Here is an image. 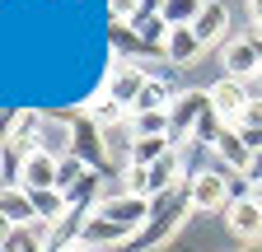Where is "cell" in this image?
Masks as SVG:
<instances>
[{
    "label": "cell",
    "instance_id": "obj_2",
    "mask_svg": "<svg viewBox=\"0 0 262 252\" xmlns=\"http://www.w3.org/2000/svg\"><path fill=\"white\" fill-rule=\"evenodd\" d=\"M192 206V196H187V182L178 187V192H169V196H159V201H150V219H145V229L131 238L126 247L131 252H150V247H159L164 238H169L178 224H183V210Z\"/></svg>",
    "mask_w": 262,
    "mask_h": 252
},
{
    "label": "cell",
    "instance_id": "obj_28",
    "mask_svg": "<svg viewBox=\"0 0 262 252\" xmlns=\"http://www.w3.org/2000/svg\"><path fill=\"white\" fill-rule=\"evenodd\" d=\"M14 121H19V112H0V149H5V140H10V131H14Z\"/></svg>",
    "mask_w": 262,
    "mask_h": 252
},
{
    "label": "cell",
    "instance_id": "obj_3",
    "mask_svg": "<svg viewBox=\"0 0 262 252\" xmlns=\"http://www.w3.org/2000/svg\"><path fill=\"white\" fill-rule=\"evenodd\" d=\"M248 89H244V80H215L211 84V108H215V121L220 126H239L244 121V112H248Z\"/></svg>",
    "mask_w": 262,
    "mask_h": 252
},
{
    "label": "cell",
    "instance_id": "obj_26",
    "mask_svg": "<svg viewBox=\"0 0 262 252\" xmlns=\"http://www.w3.org/2000/svg\"><path fill=\"white\" fill-rule=\"evenodd\" d=\"M239 126H262V98H253L248 103V112H244V121ZM239 126H234V131H239Z\"/></svg>",
    "mask_w": 262,
    "mask_h": 252
},
{
    "label": "cell",
    "instance_id": "obj_14",
    "mask_svg": "<svg viewBox=\"0 0 262 252\" xmlns=\"http://www.w3.org/2000/svg\"><path fill=\"white\" fill-rule=\"evenodd\" d=\"M173 98H178L173 80H169V75H150V80H145V89H141V98L131 103V112H169V108H173Z\"/></svg>",
    "mask_w": 262,
    "mask_h": 252
},
{
    "label": "cell",
    "instance_id": "obj_8",
    "mask_svg": "<svg viewBox=\"0 0 262 252\" xmlns=\"http://www.w3.org/2000/svg\"><path fill=\"white\" fill-rule=\"evenodd\" d=\"M75 238H80L84 247L98 252V247H113V243H131V238H136V229H126V224H117V219H108V215H98V210H94L84 224H80Z\"/></svg>",
    "mask_w": 262,
    "mask_h": 252
},
{
    "label": "cell",
    "instance_id": "obj_34",
    "mask_svg": "<svg viewBox=\"0 0 262 252\" xmlns=\"http://www.w3.org/2000/svg\"><path fill=\"white\" fill-rule=\"evenodd\" d=\"M253 201H257V206H262V182H257V187H253Z\"/></svg>",
    "mask_w": 262,
    "mask_h": 252
},
{
    "label": "cell",
    "instance_id": "obj_33",
    "mask_svg": "<svg viewBox=\"0 0 262 252\" xmlns=\"http://www.w3.org/2000/svg\"><path fill=\"white\" fill-rule=\"evenodd\" d=\"M248 42H253V47L262 52V23H253V33H248Z\"/></svg>",
    "mask_w": 262,
    "mask_h": 252
},
{
    "label": "cell",
    "instance_id": "obj_10",
    "mask_svg": "<svg viewBox=\"0 0 262 252\" xmlns=\"http://www.w3.org/2000/svg\"><path fill=\"white\" fill-rule=\"evenodd\" d=\"M220 61H225V75H229V80H253V75H262V52H257L248 38L225 42Z\"/></svg>",
    "mask_w": 262,
    "mask_h": 252
},
{
    "label": "cell",
    "instance_id": "obj_6",
    "mask_svg": "<svg viewBox=\"0 0 262 252\" xmlns=\"http://www.w3.org/2000/svg\"><path fill=\"white\" fill-rule=\"evenodd\" d=\"M178 187H183V154L173 149V154H164L159 164L145 168V187H141V196H145V201H159V196L178 192Z\"/></svg>",
    "mask_w": 262,
    "mask_h": 252
},
{
    "label": "cell",
    "instance_id": "obj_21",
    "mask_svg": "<svg viewBox=\"0 0 262 252\" xmlns=\"http://www.w3.org/2000/svg\"><path fill=\"white\" fill-rule=\"evenodd\" d=\"M136 136H169V112H131Z\"/></svg>",
    "mask_w": 262,
    "mask_h": 252
},
{
    "label": "cell",
    "instance_id": "obj_30",
    "mask_svg": "<svg viewBox=\"0 0 262 252\" xmlns=\"http://www.w3.org/2000/svg\"><path fill=\"white\" fill-rule=\"evenodd\" d=\"M14 234H19V229L10 224V219H5V215H0V247H5V243H14Z\"/></svg>",
    "mask_w": 262,
    "mask_h": 252
},
{
    "label": "cell",
    "instance_id": "obj_5",
    "mask_svg": "<svg viewBox=\"0 0 262 252\" xmlns=\"http://www.w3.org/2000/svg\"><path fill=\"white\" fill-rule=\"evenodd\" d=\"M56 173H61V159L47 149H33L28 159L19 164V187L24 192H56Z\"/></svg>",
    "mask_w": 262,
    "mask_h": 252
},
{
    "label": "cell",
    "instance_id": "obj_35",
    "mask_svg": "<svg viewBox=\"0 0 262 252\" xmlns=\"http://www.w3.org/2000/svg\"><path fill=\"white\" fill-rule=\"evenodd\" d=\"M257 80H262V75H257Z\"/></svg>",
    "mask_w": 262,
    "mask_h": 252
},
{
    "label": "cell",
    "instance_id": "obj_23",
    "mask_svg": "<svg viewBox=\"0 0 262 252\" xmlns=\"http://www.w3.org/2000/svg\"><path fill=\"white\" fill-rule=\"evenodd\" d=\"M225 187H229V206L253 196V182H248V173H225Z\"/></svg>",
    "mask_w": 262,
    "mask_h": 252
},
{
    "label": "cell",
    "instance_id": "obj_4",
    "mask_svg": "<svg viewBox=\"0 0 262 252\" xmlns=\"http://www.w3.org/2000/svg\"><path fill=\"white\" fill-rule=\"evenodd\" d=\"M145 80H150V70L141 66V61H117L113 75H108V84H103V93L131 112V103H136V98H141V89H145Z\"/></svg>",
    "mask_w": 262,
    "mask_h": 252
},
{
    "label": "cell",
    "instance_id": "obj_13",
    "mask_svg": "<svg viewBox=\"0 0 262 252\" xmlns=\"http://www.w3.org/2000/svg\"><path fill=\"white\" fill-rule=\"evenodd\" d=\"M0 215H5L14 229H33V224H38V210H33V196L24 192L19 182H14V187H0Z\"/></svg>",
    "mask_w": 262,
    "mask_h": 252
},
{
    "label": "cell",
    "instance_id": "obj_25",
    "mask_svg": "<svg viewBox=\"0 0 262 252\" xmlns=\"http://www.w3.org/2000/svg\"><path fill=\"white\" fill-rule=\"evenodd\" d=\"M239 136H244V145H248L253 154L262 149V126H239Z\"/></svg>",
    "mask_w": 262,
    "mask_h": 252
},
{
    "label": "cell",
    "instance_id": "obj_7",
    "mask_svg": "<svg viewBox=\"0 0 262 252\" xmlns=\"http://www.w3.org/2000/svg\"><path fill=\"white\" fill-rule=\"evenodd\" d=\"M187 196H192V210H225V206H229L225 173H220V168H211V173H192V178H187Z\"/></svg>",
    "mask_w": 262,
    "mask_h": 252
},
{
    "label": "cell",
    "instance_id": "obj_15",
    "mask_svg": "<svg viewBox=\"0 0 262 252\" xmlns=\"http://www.w3.org/2000/svg\"><path fill=\"white\" fill-rule=\"evenodd\" d=\"M98 126H103V149H108V164H117V168L126 173V168H131V154H136V131H131V126L122 131L117 121H98Z\"/></svg>",
    "mask_w": 262,
    "mask_h": 252
},
{
    "label": "cell",
    "instance_id": "obj_11",
    "mask_svg": "<svg viewBox=\"0 0 262 252\" xmlns=\"http://www.w3.org/2000/svg\"><path fill=\"white\" fill-rule=\"evenodd\" d=\"M225 224H229V234H234L239 243H257V238H262V206H257L253 196L225 206Z\"/></svg>",
    "mask_w": 262,
    "mask_h": 252
},
{
    "label": "cell",
    "instance_id": "obj_27",
    "mask_svg": "<svg viewBox=\"0 0 262 252\" xmlns=\"http://www.w3.org/2000/svg\"><path fill=\"white\" fill-rule=\"evenodd\" d=\"M19 252H52V247H47L38 234H33V229H24V247H19Z\"/></svg>",
    "mask_w": 262,
    "mask_h": 252
},
{
    "label": "cell",
    "instance_id": "obj_31",
    "mask_svg": "<svg viewBox=\"0 0 262 252\" xmlns=\"http://www.w3.org/2000/svg\"><path fill=\"white\" fill-rule=\"evenodd\" d=\"M56 252H94V247H84V243H80V238H71V243H61V247H56Z\"/></svg>",
    "mask_w": 262,
    "mask_h": 252
},
{
    "label": "cell",
    "instance_id": "obj_18",
    "mask_svg": "<svg viewBox=\"0 0 262 252\" xmlns=\"http://www.w3.org/2000/svg\"><path fill=\"white\" fill-rule=\"evenodd\" d=\"M178 145L169 140V136H136V154H131V164H141V168H150V164H159L164 154H173Z\"/></svg>",
    "mask_w": 262,
    "mask_h": 252
},
{
    "label": "cell",
    "instance_id": "obj_19",
    "mask_svg": "<svg viewBox=\"0 0 262 252\" xmlns=\"http://www.w3.org/2000/svg\"><path fill=\"white\" fill-rule=\"evenodd\" d=\"M202 5H206V0H164V23H169V28H192L196 23V14H202Z\"/></svg>",
    "mask_w": 262,
    "mask_h": 252
},
{
    "label": "cell",
    "instance_id": "obj_24",
    "mask_svg": "<svg viewBox=\"0 0 262 252\" xmlns=\"http://www.w3.org/2000/svg\"><path fill=\"white\" fill-rule=\"evenodd\" d=\"M136 10H141V0H108L113 23H131V19H136Z\"/></svg>",
    "mask_w": 262,
    "mask_h": 252
},
{
    "label": "cell",
    "instance_id": "obj_20",
    "mask_svg": "<svg viewBox=\"0 0 262 252\" xmlns=\"http://www.w3.org/2000/svg\"><path fill=\"white\" fill-rule=\"evenodd\" d=\"M89 173H94V168L80 159V154H66V159H61V173H56V192H71V187H80Z\"/></svg>",
    "mask_w": 262,
    "mask_h": 252
},
{
    "label": "cell",
    "instance_id": "obj_17",
    "mask_svg": "<svg viewBox=\"0 0 262 252\" xmlns=\"http://www.w3.org/2000/svg\"><path fill=\"white\" fill-rule=\"evenodd\" d=\"M164 56H169V66H192L196 56H202V42H196L192 28H169V42H164Z\"/></svg>",
    "mask_w": 262,
    "mask_h": 252
},
{
    "label": "cell",
    "instance_id": "obj_22",
    "mask_svg": "<svg viewBox=\"0 0 262 252\" xmlns=\"http://www.w3.org/2000/svg\"><path fill=\"white\" fill-rule=\"evenodd\" d=\"M108 42H113L117 52H150L136 33H131V23H108Z\"/></svg>",
    "mask_w": 262,
    "mask_h": 252
},
{
    "label": "cell",
    "instance_id": "obj_1",
    "mask_svg": "<svg viewBox=\"0 0 262 252\" xmlns=\"http://www.w3.org/2000/svg\"><path fill=\"white\" fill-rule=\"evenodd\" d=\"M192 131L202 136L206 145L220 131L215 108H211V89H183L178 98H173V108H169V140L183 145V140H192Z\"/></svg>",
    "mask_w": 262,
    "mask_h": 252
},
{
    "label": "cell",
    "instance_id": "obj_29",
    "mask_svg": "<svg viewBox=\"0 0 262 252\" xmlns=\"http://www.w3.org/2000/svg\"><path fill=\"white\" fill-rule=\"evenodd\" d=\"M248 182H253V187H257V182H262V149H257V154H253V164H248Z\"/></svg>",
    "mask_w": 262,
    "mask_h": 252
},
{
    "label": "cell",
    "instance_id": "obj_16",
    "mask_svg": "<svg viewBox=\"0 0 262 252\" xmlns=\"http://www.w3.org/2000/svg\"><path fill=\"white\" fill-rule=\"evenodd\" d=\"M225 28H229V10L220 5V0H206V5H202V14H196V23H192L196 42H202V47H211V42L225 33Z\"/></svg>",
    "mask_w": 262,
    "mask_h": 252
},
{
    "label": "cell",
    "instance_id": "obj_32",
    "mask_svg": "<svg viewBox=\"0 0 262 252\" xmlns=\"http://www.w3.org/2000/svg\"><path fill=\"white\" fill-rule=\"evenodd\" d=\"M248 14H253V23H262V0H248Z\"/></svg>",
    "mask_w": 262,
    "mask_h": 252
},
{
    "label": "cell",
    "instance_id": "obj_12",
    "mask_svg": "<svg viewBox=\"0 0 262 252\" xmlns=\"http://www.w3.org/2000/svg\"><path fill=\"white\" fill-rule=\"evenodd\" d=\"M211 149L229 164V173H248V164H253V149L244 145V136L234 131V126H220L215 140H211Z\"/></svg>",
    "mask_w": 262,
    "mask_h": 252
},
{
    "label": "cell",
    "instance_id": "obj_9",
    "mask_svg": "<svg viewBox=\"0 0 262 252\" xmlns=\"http://www.w3.org/2000/svg\"><path fill=\"white\" fill-rule=\"evenodd\" d=\"M71 154H80V159L98 173V168H108V149H103V126H98L89 112L75 121V145H71Z\"/></svg>",
    "mask_w": 262,
    "mask_h": 252
}]
</instances>
